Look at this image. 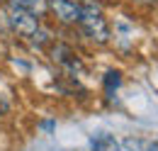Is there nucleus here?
Segmentation results:
<instances>
[{
	"label": "nucleus",
	"mask_w": 158,
	"mask_h": 151,
	"mask_svg": "<svg viewBox=\"0 0 158 151\" xmlns=\"http://www.w3.org/2000/svg\"><path fill=\"white\" fill-rule=\"evenodd\" d=\"M78 24L83 27V32H85L88 39H93L98 44H107L110 41V24H107L105 15H102L100 2H95V0H83Z\"/></svg>",
	"instance_id": "1"
},
{
	"label": "nucleus",
	"mask_w": 158,
	"mask_h": 151,
	"mask_svg": "<svg viewBox=\"0 0 158 151\" xmlns=\"http://www.w3.org/2000/svg\"><path fill=\"white\" fill-rule=\"evenodd\" d=\"M7 22L12 27V32H17L20 37H39V17L29 10H22V7H15L10 5L7 7Z\"/></svg>",
	"instance_id": "2"
},
{
	"label": "nucleus",
	"mask_w": 158,
	"mask_h": 151,
	"mask_svg": "<svg viewBox=\"0 0 158 151\" xmlns=\"http://www.w3.org/2000/svg\"><path fill=\"white\" fill-rule=\"evenodd\" d=\"M51 58H54L56 63H61L73 78H78V76L85 73V66H83V61L78 58V54H76L71 46H66V44H56V46L51 49Z\"/></svg>",
	"instance_id": "3"
},
{
	"label": "nucleus",
	"mask_w": 158,
	"mask_h": 151,
	"mask_svg": "<svg viewBox=\"0 0 158 151\" xmlns=\"http://www.w3.org/2000/svg\"><path fill=\"white\" fill-rule=\"evenodd\" d=\"M54 15L63 22V24H76L80 19V2L78 0H49Z\"/></svg>",
	"instance_id": "4"
},
{
	"label": "nucleus",
	"mask_w": 158,
	"mask_h": 151,
	"mask_svg": "<svg viewBox=\"0 0 158 151\" xmlns=\"http://www.w3.org/2000/svg\"><path fill=\"white\" fill-rule=\"evenodd\" d=\"M90 151H119V144L112 134H95L90 139Z\"/></svg>",
	"instance_id": "5"
},
{
	"label": "nucleus",
	"mask_w": 158,
	"mask_h": 151,
	"mask_svg": "<svg viewBox=\"0 0 158 151\" xmlns=\"http://www.w3.org/2000/svg\"><path fill=\"white\" fill-rule=\"evenodd\" d=\"M10 5L22 7V10H29V12H34V15H41L44 7H46V0H10Z\"/></svg>",
	"instance_id": "6"
},
{
	"label": "nucleus",
	"mask_w": 158,
	"mask_h": 151,
	"mask_svg": "<svg viewBox=\"0 0 158 151\" xmlns=\"http://www.w3.org/2000/svg\"><path fill=\"white\" fill-rule=\"evenodd\" d=\"M119 85H122V73L119 71H107L105 73V93H107V97H112Z\"/></svg>",
	"instance_id": "7"
},
{
	"label": "nucleus",
	"mask_w": 158,
	"mask_h": 151,
	"mask_svg": "<svg viewBox=\"0 0 158 151\" xmlns=\"http://www.w3.org/2000/svg\"><path fill=\"white\" fill-rule=\"evenodd\" d=\"M2 112H7V105H5L2 100H0V114H2Z\"/></svg>",
	"instance_id": "8"
}]
</instances>
